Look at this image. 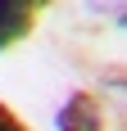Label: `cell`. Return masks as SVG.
I'll list each match as a JSON object with an SVG mask.
<instances>
[{"mask_svg":"<svg viewBox=\"0 0 127 131\" xmlns=\"http://www.w3.org/2000/svg\"><path fill=\"white\" fill-rule=\"evenodd\" d=\"M55 131H109V113H104L95 91H73L55 108Z\"/></svg>","mask_w":127,"mask_h":131,"instance_id":"cell-1","label":"cell"},{"mask_svg":"<svg viewBox=\"0 0 127 131\" xmlns=\"http://www.w3.org/2000/svg\"><path fill=\"white\" fill-rule=\"evenodd\" d=\"M41 27V5L37 0H0V54L23 45Z\"/></svg>","mask_w":127,"mask_h":131,"instance_id":"cell-2","label":"cell"},{"mask_svg":"<svg viewBox=\"0 0 127 131\" xmlns=\"http://www.w3.org/2000/svg\"><path fill=\"white\" fill-rule=\"evenodd\" d=\"M0 131H32V127H27V122L18 118V113H14L5 100H0Z\"/></svg>","mask_w":127,"mask_h":131,"instance_id":"cell-3","label":"cell"},{"mask_svg":"<svg viewBox=\"0 0 127 131\" xmlns=\"http://www.w3.org/2000/svg\"><path fill=\"white\" fill-rule=\"evenodd\" d=\"M100 81H104V86H118V91H127V68H104V72H100Z\"/></svg>","mask_w":127,"mask_h":131,"instance_id":"cell-4","label":"cell"},{"mask_svg":"<svg viewBox=\"0 0 127 131\" xmlns=\"http://www.w3.org/2000/svg\"><path fill=\"white\" fill-rule=\"evenodd\" d=\"M118 23H123V27H127V9H123V18H118Z\"/></svg>","mask_w":127,"mask_h":131,"instance_id":"cell-5","label":"cell"},{"mask_svg":"<svg viewBox=\"0 0 127 131\" xmlns=\"http://www.w3.org/2000/svg\"><path fill=\"white\" fill-rule=\"evenodd\" d=\"M123 131H127V113H123Z\"/></svg>","mask_w":127,"mask_h":131,"instance_id":"cell-6","label":"cell"}]
</instances>
